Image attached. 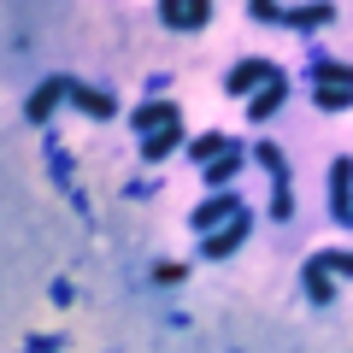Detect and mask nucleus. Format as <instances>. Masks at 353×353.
<instances>
[{"label":"nucleus","instance_id":"f257e3e1","mask_svg":"<svg viewBox=\"0 0 353 353\" xmlns=\"http://www.w3.org/2000/svg\"><path fill=\"white\" fill-rule=\"evenodd\" d=\"M306 88H312L318 112H347V106H353V65L312 53V59H306Z\"/></svg>","mask_w":353,"mask_h":353},{"label":"nucleus","instance_id":"f03ea898","mask_svg":"<svg viewBox=\"0 0 353 353\" xmlns=\"http://www.w3.org/2000/svg\"><path fill=\"white\" fill-rule=\"evenodd\" d=\"M248 159L259 165L265 176H271V218H277V224H289V218H294V171H289V159H283V148H271V141H253Z\"/></svg>","mask_w":353,"mask_h":353},{"label":"nucleus","instance_id":"7ed1b4c3","mask_svg":"<svg viewBox=\"0 0 353 353\" xmlns=\"http://www.w3.org/2000/svg\"><path fill=\"white\" fill-rule=\"evenodd\" d=\"M248 236H253V212L241 206V212H230L218 230H206V236H201V259H230Z\"/></svg>","mask_w":353,"mask_h":353},{"label":"nucleus","instance_id":"20e7f679","mask_svg":"<svg viewBox=\"0 0 353 353\" xmlns=\"http://www.w3.org/2000/svg\"><path fill=\"white\" fill-rule=\"evenodd\" d=\"M159 24L176 36H194L212 24V0H159Z\"/></svg>","mask_w":353,"mask_h":353},{"label":"nucleus","instance_id":"39448f33","mask_svg":"<svg viewBox=\"0 0 353 353\" xmlns=\"http://www.w3.org/2000/svg\"><path fill=\"white\" fill-rule=\"evenodd\" d=\"M230 212H241V194H236V189H212V194L189 212V230H194V236H206V230H218Z\"/></svg>","mask_w":353,"mask_h":353},{"label":"nucleus","instance_id":"423d86ee","mask_svg":"<svg viewBox=\"0 0 353 353\" xmlns=\"http://www.w3.org/2000/svg\"><path fill=\"white\" fill-rule=\"evenodd\" d=\"M330 212H336L341 230H353V159L347 153L330 165Z\"/></svg>","mask_w":353,"mask_h":353},{"label":"nucleus","instance_id":"0eeeda50","mask_svg":"<svg viewBox=\"0 0 353 353\" xmlns=\"http://www.w3.org/2000/svg\"><path fill=\"white\" fill-rule=\"evenodd\" d=\"M65 101H71V106H77L83 118H94V124H106V118L118 112V101L106 94V88H94V83H77V77L65 83Z\"/></svg>","mask_w":353,"mask_h":353},{"label":"nucleus","instance_id":"6e6552de","mask_svg":"<svg viewBox=\"0 0 353 353\" xmlns=\"http://www.w3.org/2000/svg\"><path fill=\"white\" fill-rule=\"evenodd\" d=\"M65 83L71 77H41L36 83V94L24 101V124H36V130H48V118H53V106L65 101Z\"/></svg>","mask_w":353,"mask_h":353},{"label":"nucleus","instance_id":"1a4fd4ad","mask_svg":"<svg viewBox=\"0 0 353 353\" xmlns=\"http://www.w3.org/2000/svg\"><path fill=\"white\" fill-rule=\"evenodd\" d=\"M136 141H141V159H148V165H165L176 148H189V136H183V118H176V124L148 130V136H136Z\"/></svg>","mask_w":353,"mask_h":353},{"label":"nucleus","instance_id":"9d476101","mask_svg":"<svg viewBox=\"0 0 353 353\" xmlns=\"http://www.w3.org/2000/svg\"><path fill=\"white\" fill-rule=\"evenodd\" d=\"M271 71H277L271 59H236V65L224 71V94H236V101H248V94H253V88H259V83H265Z\"/></svg>","mask_w":353,"mask_h":353},{"label":"nucleus","instance_id":"9b49d317","mask_svg":"<svg viewBox=\"0 0 353 353\" xmlns=\"http://www.w3.org/2000/svg\"><path fill=\"white\" fill-rule=\"evenodd\" d=\"M283 94H289V77H283V71H271V77H265V83L248 94V101H241V106H248V118H253V124H265V118H271V112L283 106Z\"/></svg>","mask_w":353,"mask_h":353},{"label":"nucleus","instance_id":"f8f14e48","mask_svg":"<svg viewBox=\"0 0 353 353\" xmlns=\"http://www.w3.org/2000/svg\"><path fill=\"white\" fill-rule=\"evenodd\" d=\"M176 118H183V106L165 101V94H153V101L130 106V130H136V136H148V130H159V124H176Z\"/></svg>","mask_w":353,"mask_h":353},{"label":"nucleus","instance_id":"ddd939ff","mask_svg":"<svg viewBox=\"0 0 353 353\" xmlns=\"http://www.w3.org/2000/svg\"><path fill=\"white\" fill-rule=\"evenodd\" d=\"M241 159H248V148H241V141H230L218 159H206V165H201V171H206V189H230V183H236V171H241Z\"/></svg>","mask_w":353,"mask_h":353},{"label":"nucleus","instance_id":"4468645a","mask_svg":"<svg viewBox=\"0 0 353 353\" xmlns=\"http://www.w3.org/2000/svg\"><path fill=\"white\" fill-rule=\"evenodd\" d=\"M301 283H306V301H312V306H330V301H336V283H330V271H324V259H318V253H306Z\"/></svg>","mask_w":353,"mask_h":353},{"label":"nucleus","instance_id":"2eb2a0df","mask_svg":"<svg viewBox=\"0 0 353 353\" xmlns=\"http://www.w3.org/2000/svg\"><path fill=\"white\" fill-rule=\"evenodd\" d=\"M283 24H289V30H324V24H336V6H330V0H312V6H283Z\"/></svg>","mask_w":353,"mask_h":353},{"label":"nucleus","instance_id":"dca6fc26","mask_svg":"<svg viewBox=\"0 0 353 353\" xmlns=\"http://www.w3.org/2000/svg\"><path fill=\"white\" fill-rule=\"evenodd\" d=\"M224 148H230L224 130H206V136H194V141H189V159H194V165H206V159H218Z\"/></svg>","mask_w":353,"mask_h":353},{"label":"nucleus","instance_id":"f3484780","mask_svg":"<svg viewBox=\"0 0 353 353\" xmlns=\"http://www.w3.org/2000/svg\"><path fill=\"white\" fill-rule=\"evenodd\" d=\"M318 259H324L330 277H347V283H353V253H347V248H318Z\"/></svg>","mask_w":353,"mask_h":353},{"label":"nucleus","instance_id":"a211bd4d","mask_svg":"<svg viewBox=\"0 0 353 353\" xmlns=\"http://www.w3.org/2000/svg\"><path fill=\"white\" fill-rule=\"evenodd\" d=\"M248 18L253 24H283V6L277 0H248Z\"/></svg>","mask_w":353,"mask_h":353},{"label":"nucleus","instance_id":"6ab92c4d","mask_svg":"<svg viewBox=\"0 0 353 353\" xmlns=\"http://www.w3.org/2000/svg\"><path fill=\"white\" fill-rule=\"evenodd\" d=\"M189 277V265L183 259H171V265H153V283H159V289H171V283H183Z\"/></svg>","mask_w":353,"mask_h":353}]
</instances>
